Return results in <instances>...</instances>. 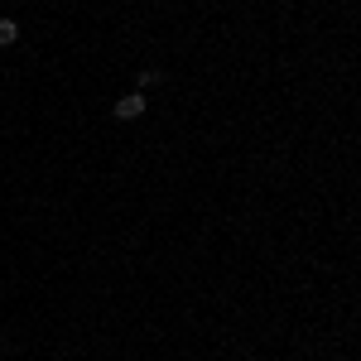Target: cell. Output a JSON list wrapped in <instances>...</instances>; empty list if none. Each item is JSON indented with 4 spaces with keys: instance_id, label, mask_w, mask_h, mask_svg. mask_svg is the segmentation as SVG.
<instances>
[{
    "instance_id": "2",
    "label": "cell",
    "mask_w": 361,
    "mask_h": 361,
    "mask_svg": "<svg viewBox=\"0 0 361 361\" xmlns=\"http://www.w3.org/2000/svg\"><path fill=\"white\" fill-rule=\"evenodd\" d=\"M15 39H20V25L15 20H0V49H10Z\"/></svg>"
},
{
    "instance_id": "3",
    "label": "cell",
    "mask_w": 361,
    "mask_h": 361,
    "mask_svg": "<svg viewBox=\"0 0 361 361\" xmlns=\"http://www.w3.org/2000/svg\"><path fill=\"white\" fill-rule=\"evenodd\" d=\"M159 78H164L159 68H140V92H145V87H154V82H159Z\"/></svg>"
},
{
    "instance_id": "1",
    "label": "cell",
    "mask_w": 361,
    "mask_h": 361,
    "mask_svg": "<svg viewBox=\"0 0 361 361\" xmlns=\"http://www.w3.org/2000/svg\"><path fill=\"white\" fill-rule=\"evenodd\" d=\"M116 116H121V121H140V116H145V92L121 97V102H116Z\"/></svg>"
}]
</instances>
